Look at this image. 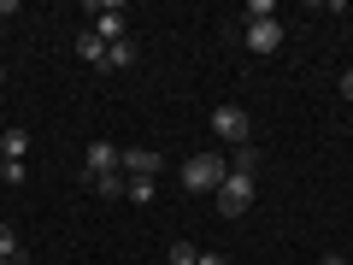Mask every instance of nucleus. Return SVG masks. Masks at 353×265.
Wrapping results in <instances>:
<instances>
[{
  "label": "nucleus",
  "instance_id": "9b49d317",
  "mask_svg": "<svg viewBox=\"0 0 353 265\" xmlns=\"http://www.w3.org/2000/svg\"><path fill=\"white\" fill-rule=\"evenodd\" d=\"M0 259H12V265H24V259H30V253L18 248V230H12V224H0Z\"/></svg>",
  "mask_w": 353,
  "mask_h": 265
},
{
  "label": "nucleus",
  "instance_id": "2eb2a0df",
  "mask_svg": "<svg viewBox=\"0 0 353 265\" xmlns=\"http://www.w3.org/2000/svg\"><path fill=\"white\" fill-rule=\"evenodd\" d=\"M201 259V248H189V242H171V265H194Z\"/></svg>",
  "mask_w": 353,
  "mask_h": 265
},
{
  "label": "nucleus",
  "instance_id": "ddd939ff",
  "mask_svg": "<svg viewBox=\"0 0 353 265\" xmlns=\"http://www.w3.org/2000/svg\"><path fill=\"white\" fill-rule=\"evenodd\" d=\"M94 189H101V195H106V201H118V195H130V183H124V177H118V171H112V177H94Z\"/></svg>",
  "mask_w": 353,
  "mask_h": 265
},
{
  "label": "nucleus",
  "instance_id": "0eeeda50",
  "mask_svg": "<svg viewBox=\"0 0 353 265\" xmlns=\"http://www.w3.org/2000/svg\"><path fill=\"white\" fill-rule=\"evenodd\" d=\"M248 48H253V53H277V48H283V24H277V18L248 24Z\"/></svg>",
  "mask_w": 353,
  "mask_h": 265
},
{
  "label": "nucleus",
  "instance_id": "dca6fc26",
  "mask_svg": "<svg viewBox=\"0 0 353 265\" xmlns=\"http://www.w3.org/2000/svg\"><path fill=\"white\" fill-rule=\"evenodd\" d=\"M248 18H253V24H265V18H277V6H271V0H248Z\"/></svg>",
  "mask_w": 353,
  "mask_h": 265
},
{
  "label": "nucleus",
  "instance_id": "7ed1b4c3",
  "mask_svg": "<svg viewBox=\"0 0 353 265\" xmlns=\"http://www.w3.org/2000/svg\"><path fill=\"white\" fill-rule=\"evenodd\" d=\"M212 130H218L224 141H236V148H248V141H253V124H248L241 106H218V112H212Z\"/></svg>",
  "mask_w": 353,
  "mask_h": 265
},
{
  "label": "nucleus",
  "instance_id": "f03ea898",
  "mask_svg": "<svg viewBox=\"0 0 353 265\" xmlns=\"http://www.w3.org/2000/svg\"><path fill=\"white\" fill-rule=\"evenodd\" d=\"M212 195H218V213H224V218H241V213L253 206V177H236V171H230Z\"/></svg>",
  "mask_w": 353,
  "mask_h": 265
},
{
  "label": "nucleus",
  "instance_id": "412c9836",
  "mask_svg": "<svg viewBox=\"0 0 353 265\" xmlns=\"http://www.w3.org/2000/svg\"><path fill=\"white\" fill-rule=\"evenodd\" d=\"M0 265H12V259H0Z\"/></svg>",
  "mask_w": 353,
  "mask_h": 265
},
{
  "label": "nucleus",
  "instance_id": "aec40b11",
  "mask_svg": "<svg viewBox=\"0 0 353 265\" xmlns=\"http://www.w3.org/2000/svg\"><path fill=\"white\" fill-rule=\"evenodd\" d=\"M0 30H6V18H0Z\"/></svg>",
  "mask_w": 353,
  "mask_h": 265
},
{
  "label": "nucleus",
  "instance_id": "6ab92c4d",
  "mask_svg": "<svg viewBox=\"0 0 353 265\" xmlns=\"http://www.w3.org/2000/svg\"><path fill=\"white\" fill-rule=\"evenodd\" d=\"M341 95H347V101H353V71H341Z\"/></svg>",
  "mask_w": 353,
  "mask_h": 265
},
{
  "label": "nucleus",
  "instance_id": "a211bd4d",
  "mask_svg": "<svg viewBox=\"0 0 353 265\" xmlns=\"http://www.w3.org/2000/svg\"><path fill=\"white\" fill-rule=\"evenodd\" d=\"M318 265H347V259H341V253H318Z\"/></svg>",
  "mask_w": 353,
  "mask_h": 265
},
{
  "label": "nucleus",
  "instance_id": "20e7f679",
  "mask_svg": "<svg viewBox=\"0 0 353 265\" xmlns=\"http://www.w3.org/2000/svg\"><path fill=\"white\" fill-rule=\"evenodd\" d=\"M118 159H124V148H112V141H88V153H83L88 183H94V177H112V171H118Z\"/></svg>",
  "mask_w": 353,
  "mask_h": 265
},
{
  "label": "nucleus",
  "instance_id": "423d86ee",
  "mask_svg": "<svg viewBox=\"0 0 353 265\" xmlns=\"http://www.w3.org/2000/svg\"><path fill=\"white\" fill-rule=\"evenodd\" d=\"M124 6H118V0H106V6H94V36L106 41V48H112V41H124Z\"/></svg>",
  "mask_w": 353,
  "mask_h": 265
},
{
  "label": "nucleus",
  "instance_id": "f8f14e48",
  "mask_svg": "<svg viewBox=\"0 0 353 265\" xmlns=\"http://www.w3.org/2000/svg\"><path fill=\"white\" fill-rule=\"evenodd\" d=\"M130 59H136V41H130V36H124V41H112V48H106V71H124Z\"/></svg>",
  "mask_w": 353,
  "mask_h": 265
},
{
  "label": "nucleus",
  "instance_id": "6e6552de",
  "mask_svg": "<svg viewBox=\"0 0 353 265\" xmlns=\"http://www.w3.org/2000/svg\"><path fill=\"white\" fill-rule=\"evenodd\" d=\"M0 153H6V165H24V153H30V136H24V130H6V136H0Z\"/></svg>",
  "mask_w": 353,
  "mask_h": 265
},
{
  "label": "nucleus",
  "instance_id": "f257e3e1",
  "mask_svg": "<svg viewBox=\"0 0 353 265\" xmlns=\"http://www.w3.org/2000/svg\"><path fill=\"white\" fill-rule=\"evenodd\" d=\"M224 177H230V159H224V153H194V159L183 165V189L206 195V189H218Z\"/></svg>",
  "mask_w": 353,
  "mask_h": 265
},
{
  "label": "nucleus",
  "instance_id": "1a4fd4ad",
  "mask_svg": "<svg viewBox=\"0 0 353 265\" xmlns=\"http://www.w3.org/2000/svg\"><path fill=\"white\" fill-rule=\"evenodd\" d=\"M77 53H83L88 65H101V71H106V41L94 36V30H83V36H77Z\"/></svg>",
  "mask_w": 353,
  "mask_h": 265
},
{
  "label": "nucleus",
  "instance_id": "4468645a",
  "mask_svg": "<svg viewBox=\"0 0 353 265\" xmlns=\"http://www.w3.org/2000/svg\"><path fill=\"white\" fill-rule=\"evenodd\" d=\"M130 183V201H153V177H124Z\"/></svg>",
  "mask_w": 353,
  "mask_h": 265
},
{
  "label": "nucleus",
  "instance_id": "9d476101",
  "mask_svg": "<svg viewBox=\"0 0 353 265\" xmlns=\"http://www.w3.org/2000/svg\"><path fill=\"white\" fill-rule=\"evenodd\" d=\"M230 171H236V177H259V148H253V141L236 148V153H230Z\"/></svg>",
  "mask_w": 353,
  "mask_h": 265
},
{
  "label": "nucleus",
  "instance_id": "39448f33",
  "mask_svg": "<svg viewBox=\"0 0 353 265\" xmlns=\"http://www.w3.org/2000/svg\"><path fill=\"white\" fill-rule=\"evenodd\" d=\"M118 171H124V177H159V171H165V153H153V148H124Z\"/></svg>",
  "mask_w": 353,
  "mask_h": 265
},
{
  "label": "nucleus",
  "instance_id": "f3484780",
  "mask_svg": "<svg viewBox=\"0 0 353 265\" xmlns=\"http://www.w3.org/2000/svg\"><path fill=\"white\" fill-rule=\"evenodd\" d=\"M194 265H224V253H201V259H194Z\"/></svg>",
  "mask_w": 353,
  "mask_h": 265
}]
</instances>
